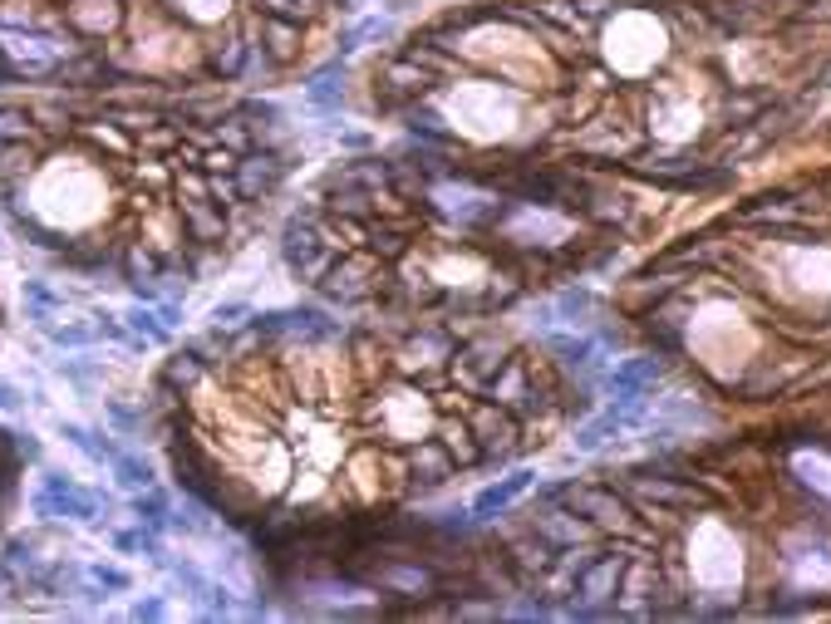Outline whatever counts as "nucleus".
<instances>
[{"instance_id":"0eeeda50","label":"nucleus","mask_w":831,"mask_h":624,"mask_svg":"<svg viewBox=\"0 0 831 624\" xmlns=\"http://www.w3.org/2000/svg\"><path fill=\"white\" fill-rule=\"evenodd\" d=\"M84 580H89V600H99L104 590H133V575L119 566H84Z\"/></svg>"},{"instance_id":"ddd939ff","label":"nucleus","mask_w":831,"mask_h":624,"mask_svg":"<svg viewBox=\"0 0 831 624\" xmlns=\"http://www.w3.org/2000/svg\"><path fill=\"white\" fill-rule=\"evenodd\" d=\"M50 340L69 344V349H74V344H89L94 340V325H60V330H50Z\"/></svg>"},{"instance_id":"7ed1b4c3","label":"nucleus","mask_w":831,"mask_h":624,"mask_svg":"<svg viewBox=\"0 0 831 624\" xmlns=\"http://www.w3.org/2000/svg\"><path fill=\"white\" fill-rule=\"evenodd\" d=\"M527 487H532V472H512V477H502V482L482 487V492H477V502H473V516H492V511L512 507Z\"/></svg>"},{"instance_id":"20e7f679","label":"nucleus","mask_w":831,"mask_h":624,"mask_svg":"<svg viewBox=\"0 0 831 624\" xmlns=\"http://www.w3.org/2000/svg\"><path fill=\"white\" fill-rule=\"evenodd\" d=\"M60 433L69 438V443H74V448H79V453L89 457V462H109V467H114L119 448H114L109 438H99L94 428H84V423H60Z\"/></svg>"},{"instance_id":"1a4fd4ad","label":"nucleus","mask_w":831,"mask_h":624,"mask_svg":"<svg viewBox=\"0 0 831 624\" xmlns=\"http://www.w3.org/2000/svg\"><path fill=\"white\" fill-rule=\"evenodd\" d=\"M133 511H138V521H143V526H153V531H163V526H168V497H163L158 487H143V497L133 502Z\"/></svg>"},{"instance_id":"39448f33","label":"nucleus","mask_w":831,"mask_h":624,"mask_svg":"<svg viewBox=\"0 0 831 624\" xmlns=\"http://www.w3.org/2000/svg\"><path fill=\"white\" fill-rule=\"evenodd\" d=\"M645 384H654V364H650V359H640V364H620V369L610 374V389H615V398H640Z\"/></svg>"},{"instance_id":"4468645a","label":"nucleus","mask_w":831,"mask_h":624,"mask_svg":"<svg viewBox=\"0 0 831 624\" xmlns=\"http://www.w3.org/2000/svg\"><path fill=\"white\" fill-rule=\"evenodd\" d=\"M163 615H168V605H163L158 595H153V600H138V605H133V620H163Z\"/></svg>"},{"instance_id":"6e6552de","label":"nucleus","mask_w":831,"mask_h":624,"mask_svg":"<svg viewBox=\"0 0 831 624\" xmlns=\"http://www.w3.org/2000/svg\"><path fill=\"white\" fill-rule=\"evenodd\" d=\"M335 74H340V64L320 69V74L305 84V99H310L315 109H335V104H340V84H335Z\"/></svg>"},{"instance_id":"f8f14e48","label":"nucleus","mask_w":831,"mask_h":624,"mask_svg":"<svg viewBox=\"0 0 831 624\" xmlns=\"http://www.w3.org/2000/svg\"><path fill=\"white\" fill-rule=\"evenodd\" d=\"M178 10H187L192 20H222V10L232 5V0H173Z\"/></svg>"},{"instance_id":"9b49d317","label":"nucleus","mask_w":831,"mask_h":624,"mask_svg":"<svg viewBox=\"0 0 831 624\" xmlns=\"http://www.w3.org/2000/svg\"><path fill=\"white\" fill-rule=\"evenodd\" d=\"M25 300H30V310H35V320L45 315V310H60L64 295H55L45 281H25Z\"/></svg>"},{"instance_id":"423d86ee","label":"nucleus","mask_w":831,"mask_h":624,"mask_svg":"<svg viewBox=\"0 0 831 624\" xmlns=\"http://www.w3.org/2000/svg\"><path fill=\"white\" fill-rule=\"evenodd\" d=\"M114 477H119V487H128V492L153 487V467H148L138 453H119V457H114Z\"/></svg>"},{"instance_id":"f257e3e1","label":"nucleus","mask_w":831,"mask_h":624,"mask_svg":"<svg viewBox=\"0 0 831 624\" xmlns=\"http://www.w3.org/2000/svg\"><path fill=\"white\" fill-rule=\"evenodd\" d=\"M30 212L50 227H84L104 212V182L84 163H50L30 187Z\"/></svg>"},{"instance_id":"f03ea898","label":"nucleus","mask_w":831,"mask_h":624,"mask_svg":"<svg viewBox=\"0 0 831 624\" xmlns=\"http://www.w3.org/2000/svg\"><path fill=\"white\" fill-rule=\"evenodd\" d=\"M35 511H40V516H69V521H94V516L104 511V502H99V492L74 487L60 472H45V482H40V492H35Z\"/></svg>"},{"instance_id":"9d476101","label":"nucleus","mask_w":831,"mask_h":624,"mask_svg":"<svg viewBox=\"0 0 831 624\" xmlns=\"http://www.w3.org/2000/svg\"><path fill=\"white\" fill-rule=\"evenodd\" d=\"M128 325H133V330H138V335H148V340H153V344H168V340H173V325H168V320H163V315H153V310H143V305H133V310H128Z\"/></svg>"},{"instance_id":"2eb2a0df","label":"nucleus","mask_w":831,"mask_h":624,"mask_svg":"<svg viewBox=\"0 0 831 624\" xmlns=\"http://www.w3.org/2000/svg\"><path fill=\"white\" fill-rule=\"evenodd\" d=\"M20 403H25V398H20V389H15V384H5V379H0V413H15V408H20Z\"/></svg>"}]
</instances>
